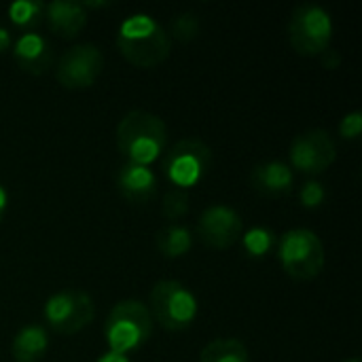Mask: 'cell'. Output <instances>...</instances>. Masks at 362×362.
I'll return each mask as SVG.
<instances>
[{"label": "cell", "instance_id": "1", "mask_svg": "<svg viewBox=\"0 0 362 362\" xmlns=\"http://www.w3.org/2000/svg\"><path fill=\"white\" fill-rule=\"evenodd\" d=\"M117 47L132 66L155 68L168 59L172 42L151 15H132L119 28Z\"/></svg>", "mask_w": 362, "mask_h": 362}, {"label": "cell", "instance_id": "2", "mask_svg": "<svg viewBox=\"0 0 362 362\" xmlns=\"http://www.w3.org/2000/svg\"><path fill=\"white\" fill-rule=\"evenodd\" d=\"M168 129L165 123L146 110L127 112L117 127V146L129 163L146 165L157 161L165 148Z\"/></svg>", "mask_w": 362, "mask_h": 362}, {"label": "cell", "instance_id": "3", "mask_svg": "<svg viewBox=\"0 0 362 362\" xmlns=\"http://www.w3.org/2000/svg\"><path fill=\"white\" fill-rule=\"evenodd\" d=\"M153 333V318L146 305L140 301L127 299L117 303L104 325V335L115 354H127L142 348Z\"/></svg>", "mask_w": 362, "mask_h": 362}, {"label": "cell", "instance_id": "4", "mask_svg": "<svg viewBox=\"0 0 362 362\" xmlns=\"http://www.w3.org/2000/svg\"><path fill=\"white\" fill-rule=\"evenodd\" d=\"M278 257L284 272L297 282H308L318 278L325 267L322 242L310 229L286 231L278 242Z\"/></svg>", "mask_w": 362, "mask_h": 362}, {"label": "cell", "instance_id": "5", "mask_svg": "<svg viewBox=\"0 0 362 362\" xmlns=\"http://www.w3.org/2000/svg\"><path fill=\"white\" fill-rule=\"evenodd\" d=\"M151 318L165 331H185L197 316V301L176 280H161L151 291Z\"/></svg>", "mask_w": 362, "mask_h": 362}, {"label": "cell", "instance_id": "6", "mask_svg": "<svg viewBox=\"0 0 362 362\" xmlns=\"http://www.w3.org/2000/svg\"><path fill=\"white\" fill-rule=\"evenodd\" d=\"M333 38L331 15L316 4H301L293 11L288 21V40L299 55H320L329 49Z\"/></svg>", "mask_w": 362, "mask_h": 362}, {"label": "cell", "instance_id": "7", "mask_svg": "<svg viewBox=\"0 0 362 362\" xmlns=\"http://www.w3.org/2000/svg\"><path fill=\"white\" fill-rule=\"evenodd\" d=\"M212 165V151L197 138L180 140L163 159V174L176 189L195 187Z\"/></svg>", "mask_w": 362, "mask_h": 362}, {"label": "cell", "instance_id": "8", "mask_svg": "<svg viewBox=\"0 0 362 362\" xmlns=\"http://www.w3.org/2000/svg\"><path fill=\"white\" fill-rule=\"evenodd\" d=\"M93 316V299L83 291H64L45 303V320L59 335H74L83 331Z\"/></svg>", "mask_w": 362, "mask_h": 362}, {"label": "cell", "instance_id": "9", "mask_svg": "<svg viewBox=\"0 0 362 362\" xmlns=\"http://www.w3.org/2000/svg\"><path fill=\"white\" fill-rule=\"evenodd\" d=\"M102 66L104 59L95 45H74L57 59L55 78L66 89H85L95 83Z\"/></svg>", "mask_w": 362, "mask_h": 362}, {"label": "cell", "instance_id": "10", "mask_svg": "<svg viewBox=\"0 0 362 362\" xmlns=\"http://www.w3.org/2000/svg\"><path fill=\"white\" fill-rule=\"evenodd\" d=\"M335 157V142L325 129H308L291 144V163L303 174H320L329 170Z\"/></svg>", "mask_w": 362, "mask_h": 362}, {"label": "cell", "instance_id": "11", "mask_svg": "<svg viewBox=\"0 0 362 362\" xmlns=\"http://www.w3.org/2000/svg\"><path fill=\"white\" fill-rule=\"evenodd\" d=\"M244 231L240 214L227 206H210L197 221V238L216 250L233 246Z\"/></svg>", "mask_w": 362, "mask_h": 362}, {"label": "cell", "instance_id": "12", "mask_svg": "<svg viewBox=\"0 0 362 362\" xmlns=\"http://www.w3.org/2000/svg\"><path fill=\"white\" fill-rule=\"evenodd\" d=\"M119 193L136 206L148 204L157 191V176L146 165L125 163L117 174Z\"/></svg>", "mask_w": 362, "mask_h": 362}, {"label": "cell", "instance_id": "13", "mask_svg": "<svg viewBox=\"0 0 362 362\" xmlns=\"http://www.w3.org/2000/svg\"><path fill=\"white\" fill-rule=\"evenodd\" d=\"M293 170L282 161H265L252 168L250 185L265 197H284L293 191Z\"/></svg>", "mask_w": 362, "mask_h": 362}, {"label": "cell", "instance_id": "14", "mask_svg": "<svg viewBox=\"0 0 362 362\" xmlns=\"http://www.w3.org/2000/svg\"><path fill=\"white\" fill-rule=\"evenodd\" d=\"M17 66L28 74H45L53 64V53L49 42L40 34H23L13 49Z\"/></svg>", "mask_w": 362, "mask_h": 362}, {"label": "cell", "instance_id": "15", "mask_svg": "<svg viewBox=\"0 0 362 362\" xmlns=\"http://www.w3.org/2000/svg\"><path fill=\"white\" fill-rule=\"evenodd\" d=\"M45 15L49 21V28L59 34L62 38H74L81 34V30L87 23L85 6L78 2H64L55 0L49 6H45Z\"/></svg>", "mask_w": 362, "mask_h": 362}, {"label": "cell", "instance_id": "16", "mask_svg": "<svg viewBox=\"0 0 362 362\" xmlns=\"http://www.w3.org/2000/svg\"><path fill=\"white\" fill-rule=\"evenodd\" d=\"M47 348H49L47 331L38 325H28L15 335L11 352L15 362H38L47 354Z\"/></svg>", "mask_w": 362, "mask_h": 362}, {"label": "cell", "instance_id": "17", "mask_svg": "<svg viewBox=\"0 0 362 362\" xmlns=\"http://www.w3.org/2000/svg\"><path fill=\"white\" fill-rule=\"evenodd\" d=\"M193 246V235L189 229L172 225L157 233V250L168 259H178L187 255Z\"/></svg>", "mask_w": 362, "mask_h": 362}, {"label": "cell", "instance_id": "18", "mask_svg": "<svg viewBox=\"0 0 362 362\" xmlns=\"http://www.w3.org/2000/svg\"><path fill=\"white\" fill-rule=\"evenodd\" d=\"M199 362H248V350L238 339H214L202 350Z\"/></svg>", "mask_w": 362, "mask_h": 362}, {"label": "cell", "instance_id": "19", "mask_svg": "<svg viewBox=\"0 0 362 362\" xmlns=\"http://www.w3.org/2000/svg\"><path fill=\"white\" fill-rule=\"evenodd\" d=\"M42 13H45V4L32 0H19L8 6V17L19 28H34L36 23H40Z\"/></svg>", "mask_w": 362, "mask_h": 362}, {"label": "cell", "instance_id": "20", "mask_svg": "<svg viewBox=\"0 0 362 362\" xmlns=\"http://www.w3.org/2000/svg\"><path fill=\"white\" fill-rule=\"evenodd\" d=\"M274 246H276L274 233L263 227H255L244 233V250L250 257H265Z\"/></svg>", "mask_w": 362, "mask_h": 362}, {"label": "cell", "instance_id": "21", "mask_svg": "<svg viewBox=\"0 0 362 362\" xmlns=\"http://www.w3.org/2000/svg\"><path fill=\"white\" fill-rule=\"evenodd\" d=\"M161 210H163V216L170 218V221H178L187 214L189 210V195L187 191L182 189H170L165 195H163V204H161Z\"/></svg>", "mask_w": 362, "mask_h": 362}, {"label": "cell", "instance_id": "22", "mask_svg": "<svg viewBox=\"0 0 362 362\" xmlns=\"http://www.w3.org/2000/svg\"><path fill=\"white\" fill-rule=\"evenodd\" d=\"M199 34V19L195 13H182L172 19V36L180 42H189Z\"/></svg>", "mask_w": 362, "mask_h": 362}, {"label": "cell", "instance_id": "23", "mask_svg": "<svg viewBox=\"0 0 362 362\" xmlns=\"http://www.w3.org/2000/svg\"><path fill=\"white\" fill-rule=\"evenodd\" d=\"M325 197H327V193L320 182H308L301 189V204L305 208H318L325 202Z\"/></svg>", "mask_w": 362, "mask_h": 362}, {"label": "cell", "instance_id": "24", "mask_svg": "<svg viewBox=\"0 0 362 362\" xmlns=\"http://www.w3.org/2000/svg\"><path fill=\"white\" fill-rule=\"evenodd\" d=\"M362 132V112H350L344 117L341 125H339V134L344 140H356Z\"/></svg>", "mask_w": 362, "mask_h": 362}, {"label": "cell", "instance_id": "25", "mask_svg": "<svg viewBox=\"0 0 362 362\" xmlns=\"http://www.w3.org/2000/svg\"><path fill=\"white\" fill-rule=\"evenodd\" d=\"M339 62H341V57H339L333 49H327V51L322 53V64H325L327 68H337Z\"/></svg>", "mask_w": 362, "mask_h": 362}, {"label": "cell", "instance_id": "26", "mask_svg": "<svg viewBox=\"0 0 362 362\" xmlns=\"http://www.w3.org/2000/svg\"><path fill=\"white\" fill-rule=\"evenodd\" d=\"M95 362H129L127 361V356H123V354H115V352H106L102 358H98Z\"/></svg>", "mask_w": 362, "mask_h": 362}, {"label": "cell", "instance_id": "27", "mask_svg": "<svg viewBox=\"0 0 362 362\" xmlns=\"http://www.w3.org/2000/svg\"><path fill=\"white\" fill-rule=\"evenodd\" d=\"M8 47H11V34H8V30L0 28V53H4Z\"/></svg>", "mask_w": 362, "mask_h": 362}, {"label": "cell", "instance_id": "28", "mask_svg": "<svg viewBox=\"0 0 362 362\" xmlns=\"http://www.w3.org/2000/svg\"><path fill=\"white\" fill-rule=\"evenodd\" d=\"M6 204H8L6 191L0 187V223H2V218H4V212H6Z\"/></svg>", "mask_w": 362, "mask_h": 362}, {"label": "cell", "instance_id": "29", "mask_svg": "<svg viewBox=\"0 0 362 362\" xmlns=\"http://www.w3.org/2000/svg\"><path fill=\"white\" fill-rule=\"evenodd\" d=\"M344 362H361V358H350V361H344Z\"/></svg>", "mask_w": 362, "mask_h": 362}]
</instances>
